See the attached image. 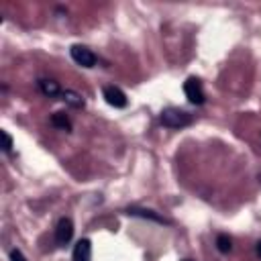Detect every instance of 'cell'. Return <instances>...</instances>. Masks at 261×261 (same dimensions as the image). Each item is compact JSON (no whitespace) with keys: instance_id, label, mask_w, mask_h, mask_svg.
I'll return each mask as SVG.
<instances>
[{"instance_id":"obj_1","label":"cell","mask_w":261,"mask_h":261,"mask_svg":"<svg viewBox=\"0 0 261 261\" xmlns=\"http://www.w3.org/2000/svg\"><path fill=\"white\" fill-rule=\"evenodd\" d=\"M159 122L167 128H184L188 124H192V114L181 110V108H175V106H169L165 110H161L159 114Z\"/></svg>"},{"instance_id":"obj_2","label":"cell","mask_w":261,"mask_h":261,"mask_svg":"<svg viewBox=\"0 0 261 261\" xmlns=\"http://www.w3.org/2000/svg\"><path fill=\"white\" fill-rule=\"evenodd\" d=\"M69 55H71V59H73L77 65H82V67H94V65L98 63V57H96V55L92 53V49H88L86 45H71Z\"/></svg>"},{"instance_id":"obj_3","label":"cell","mask_w":261,"mask_h":261,"mask_svg":"<svg viewBox=\"0 0 261 261\" xmlns=\"http://www.w3.org/2000/svg\"><path fill=\"white\" fill-rule=\"evenodd\" d=\"M184 94H186V98H188L192 104H204V100H206L202 82H200L198 77H194V75L184 82Z\"/></svg>"},{"instance_id":"obj_4","label":"cell","mask_w":261,"mask_h":261,"mask_svg":"<svg viewBox=\"0 0 261 261\" xmlns=\"http://www.w3.org/2000/svg\"><path fill=\"white\" fill-rule=\"evenodd\" d=\"M71 237H73V222H71V218H67V216L59 218V222L55 226V243L59 247H63V245H67L71 241Z\"/></svg>"},{"instance_id":"obj_5","label":"cell","mask_w":261,"mask_h":261,"mask_svg":"<svg viewBox=\"0 0 261 261\" xmlns=\"http://www.w3.org/2000/svg\"><path fill=\"white\" fill-rule=\"evenodd\" d=\"M102 96H104L106 104H110V106H114V108H124L126 102H128V100H126V94H124L118 86H104Z\"/></svg>"},{"instance_id":"obj_6","label":"cell","mask_w":261,"mask_h":261,"mask_svg":"<svg viewBox=\"0 0 261 261\" xmlns=\"http://www.w3.org/2000/svg\"><path fill=\"white\" fill-rule=\"evenodd\" d=\"M126 214L128 216H139V218H149L153 222H159V224H169V220L165 216H161L159 212L151 210V208H139V206H128L126 208Z\"/></svg>"},{"instance_id":"obj_7","label":"cell","mask_w":261,"mask_h":261,"mask_svg":"<svg viewBox=\"0 0 261 261\" xmlns=\"http://www.w3.org/2000/svg\"><path fill=\"white\" fill-rule=\"evenodd\" d=\"M92 259V243L88 239H80L73 247V261H90Z\"/></svg>"},{"instance_id":"obj_8","label":"cell","mask_w":261,"mask_h":261,"mask_svg":"<svg viewBox=\"0 0 261 261\" xmlns=\"http://www.w3.org/2000/svg\"><path fill=\"white\" fill-rule=\"evenodd\" d=\"M39 90H41L45 96H49V98H57V96H61V92H63L55 80H39Z\"/></svg>"},{"instance_id":"obj_9","label":"cell","mask_w":261,"mask_h":261,"mask_svg":"<svg viewBox=\"0 0 261 261\" xmlns=\"http://www.w3.org/2000/svg\"><path fill=\"white\" fill-rule=\"evenodd\" d=\"M59 98H61L65 104H69L71 108H84V104H86L84 98H82L77 92H73V90H63Z\"/></svg>"},{"instance_id":"obj_10","label":"cell","mask_w":261,"mask_h":261,"mask_svg":"<svg viewBox=\"0 0 261 261\" xmlns=\"http://www.w3.org/2000/svg\"><path fill=\"white\" fill-rule=\"evenodd\" d=\"M51 124L57 126V128H61V130H65V133L71 130V120L67 118L65 112H55V114L51 116Z\"/></svg>"},{"instance_id":"obj_11","label":"cell","mask_w":261,"mask_h":261,"mask_svg":"<svg viewBox=\"0 0 261 261\" xmlns=\"http://www.w3.org/2000/svg\"><path fill=\"white\" fill-rule=\"evenodd\" d=\"M216 249H218L220 253H230V249H232V241H230V237H226V234H218V237H216Z\"/></svg>"},{"instance_id":"obj_12","label":"cell","mask_w":261,"mask_h":261,"mask_svg":"<svg viewBox=\"0 0 261 261\" xmlns=\"http://www.w3.org/2000/svg\"><path fill=\"white\" fill-rule=\"evenodd\" d=\"M0 135H2V141H4V143H2V151H4V153H10V149H12V137H10L6 130H2Z\"/></svg>"},{"instance_id":"obj_13","label":"cell","mask_w":261,"mask_h":261,"mask_svg":"<svg viewBox=\"0 0 261 261\" xmlns=\"http://www.w3.org/2000/svg\"><path fill=\"white\" fill-rule=\"evenodd\" d=\"M10 261H27V257H24L18 249H12V251H10Z\"/></svg>"},{"instance_id":"obj_14","label":"cell","mask_w":261,"mask_h":261,"mask_svg":"<svg viewBox=\"0 0 261 261\" xmlns=\"http://www.w3.org/2000/svg\"><path fill=\"white\" fill-rule=\"evenodd\" d=\"M255 251H257V257L261 259V241H257V247H255Z\"/></svg>"}]
</instances>
